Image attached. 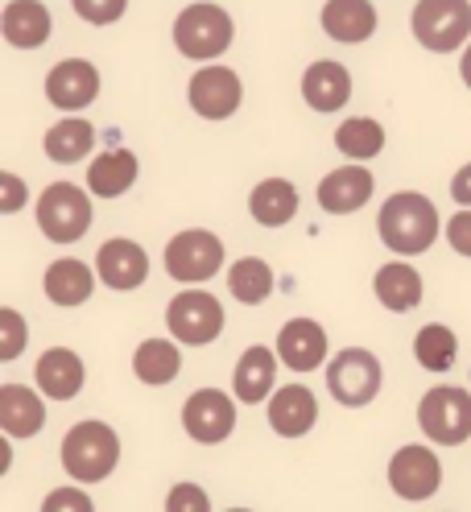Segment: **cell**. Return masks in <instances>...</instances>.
I'll return each instance as SVG.
<instances>
[{"mask_svg":"<svg viewBox=\"0 0 471 512\" xmlns=\"http://www.w3.org/2000/svg\"><path fill=\"white\" fill-rule=\"evenodd\" d=\"M376 232H381L385 248L401 256H418L438 240V211L418 190H401L376 215Z\"/></svg>","mask_w":471,"mask_h":512,"instance_id":"obj_1","label":"cell"},{"mask_svg":"<svg viewBox=\"0 0 471 512\" xmlns=\"http://www.w3.org/2000/svg\"><path fill=\"white\" fill-rule=\"evenodd\" d=\"M120 463V438L104 422H79L62 438V467L79 484H100Z\"/></svg>","mask_w":471,"mask_h":512,"instance_id":"obj_2","label":"cell"},{"mask_svg":"<svg viewBox=\"0 0 471 512\" xmlns=\"http://www.w3.org/2000/svg\"><path fill=\"white\" fill-rule=\"evenodd\" d=\"M236 38L232 13L224 5H211V0H199V5H186L174 21V46L182 58L195 62H211L219 58Z\"/></svg>","mask_w":471,"mask_h":512,"instance_id":"obj_3","label":"cell"},{"mask_svg":"<svg viewBox=\"0 0 471 512\" xmlns=\"http://www.w3.org/2000/svg\"><path fill=\"white\" fill-rule=\"evenodd\" d=\"M38 228L54 244H75L91 228V199L75 182H50L38 199Z\"/></svg>","mask_w":471,"mask_h":512,"instance_id":"obj_4","label":"cell"},{"mask_svg":"<svg viewBox=\"0 0 471 512\" xmlns=\"http://www.w3.org/2000/svg\"><path fill=\"white\" fill-rule=\"evenodd\" d=\"M410 25L426 50L451 54L471 38V0H418Z\"/></svg>","mask_w":471,"mask_h":512,"instance_id":"obj_5","label":"cell"},{"mask_svg":"<svg viewBox=\"0 0 471 512\" xmlns=\"http://www.w3.org/2000/svg\"><path fill=\"white\" fill-rule=\"evenodd\" d=\"M418 426L438 446H459L471 438V393L455 384H438L418 401Z\"/></svg>","mask_w":471,"mask_h":512,"instance_id":"obj_6","label":"cell"},{"mask_svg":"<svg viewBox=\"0 0 471 512\" xmlns=\"http://www.w3.org/2000/svg\"><path fill=\"white\" fill-rule=\"evenodd\" d=\"M166 327L178 343L186 347H207L219 339V331H224V306H219L215 294L207 290H182L170 306H166Z\"/></svg>","mask_w":471,"mask_h":512,"instance_id":"obj_7","label":"cell"},{"mask_svg":"<svg viewBox=\"0 0 471 512\" xmlns=\"http://www.w3.org/2000/svg\"><path fill=\"white\" fill-rule=\"evenodd\" d=\"M327 389L339 405L364 409L381 393V360H376L368 347H343L327 368Z\"/></svg>","mask_w":471,"mask_h":512,"instance_id":"obj_8","label":"cell"},{"mask_svg":"<svg viewBox=\"0 0 471 512\" xmlns=\"http://www.w3.org/2000/svg\"><path fill=\"white\" fill-rule=\"evenodd\" d=\"M219 269H224V244H219L215 232L186 228L166 244V273L182 285L211 281Z\"/></svg>","mask_w":471,"mask_h":512,"instance_id":"obj_9","label":"cell"},{"mask_svg":"<svg viewBox=\"0 0 471 512\" xmlns=\"http://www.w3.org/2000/svg\"><path fill=\"white\" fill-rule=\"evenodd\" d=\"M389 488L401 500H430L438 488H443V463L430 446H401V451L389 459Z\"/></svg>","mask_w":471,"mask_h":512,"instance_id":"obj_10","label":"cell"},{"mask_svg":"<svg viewBox=\"0 0 471 512\" xmlns=\"http://www.w3.org/2000/svg\"><path fill=\"white\" fill-rule=\"evenodd\" d=\"M182 430L186 438H195L203 446H215L224 442L232 430H236V405L224 389H199L186 397L182 405Z\"/></svg>","mask_w":471,"mask_h":512,"instance_id":"obj_11","label":"cell"},{"mask_svg":"<svg viewBox=\"0 0 471 512\" xmlns=\"http://www.w3.org/2000/svg\"><path fill=\"white\" fill-rule=\"evenodd\" d=\"M186 100H191V108L203 116V120H228L240 100H244V83L232 67H203L195 71L191 87H186Z\"/></svg>","mask_w":471,"mask_h":512,"instance_id":"obj_12","label":"cell"},{"mask_svg":"<svg viewBox=\"0 0 471 512\" xmlns=\"http://www.w3.org/2000/svg\"><path fill=\"white\" fill-rule=\"evenodd\" d=\"M100 95V71L87 58H62L46 75V100L58 112H79L87 104H96Z\"/></svg>","mask_w":471,"mask_h":512,"instance_id":"obj_13","label":"cell"},{"mask_svg":"<svg viewBox=\"0 0 471 512\" xmlns=\"http://www.w3.org/2000/svg\"><path fill=\"white\" fill-rule=\"evenodd\" d=\"M96 273H100V281L108 285V290H120V294L137 290V285H145V277H149V256H145V248L137 240L116 236V240L100 244Z\"/></svg>","mask_w":471,"mask_h":512,"instance_id":"obj_14","label":"cell"},{"mask_svg":"<svg viewBox=\"0 0 471 512\" xmlns=\"http://www.w3.org/2000/svg\"><path fill=\"white\" fill-rule=\"evenodd\" d=\"M277 356L294 372H314L327 364V331L314 318H294L277 335Z\"/></svg>","mask_w":471,"mask_h":512,"instance_id":"obj_15","label":"cell"},{"mask_svg":"<svg viewBox=\"0 0 471 512\" xmlns=\"http://www.w3.org/2000/svg\"><path fill=\"white\" fill-rule=\"evenodd\" d=\"M302 100L314 112H339L343 104L352 100V75H348V67H343V62H331V58L310 62L306 75H302Z\"/></svg>","mask_w":471,"mask_h":512,"instance_id":"obj_16","label":"cell"},{"mask_svg":"<svg viewBox=\"0 0 471 512\" xmlns=\"http://www.w3.org/2000/svg\"><path fill=\"white\" fill-rule=\"evenodd\" d=\"M319 422V401L306 384H286L269 397V426L281 438H302L310 434V426Z\"/></svg>","mask_w":471,"mask_h":512,"instance_id":"obj_17","label":"cell"},{"mask_svg":"<svg viewBox=\"0 0 471 512\" xmlns=\"http://www.w3.org/2000/svg\"><path fill=\"white\" fill-rule=\"evenodd\" d=\"M0 34L17 50H38L50 42V9L42 0H9L0 13Z\"/></svg>","mask_w":471,"mask_h":512,"instance_id":"obj_18","label":"cell"},{"mask_svg":"<svg viewBox=\"0 0 471 512\" xmlns=\"http://www.w3.org/2000/svg\"><path fill=\"white\" fill-rule=\"evenodd\" d=\"M372 174L364 166H343V170H331L323 182H319V207L327 215H352L360 211L368 199H372Z\"/></svg>","mask_w":471,"mask_h":512,"instance_id":"obj_19","label":"cell"},{"mask_svg":"<svg viewBox=\"0 0 471 512\" xmlns=\"http://www.w3.org/2000/svg\"><path fill=\"white\" fill-rule=\"evenodd\" d=\"M319 21L327 29V38L356 46L376 34V5L372 0H327Z\"/></svg>","mask_w":471,"mask_h":512,"instance_id":"obj_20","label":"cell"},{"mask_svg":"<svg viewBox=\"0 0 471 512\" xmlns=\"http://www.w3.org/2000/svg\"><path fill=\"white\" fill-rule=\"evenodd\" d=\"M46 426V405L25 384H5L0 389V430L9 438H34Z\"/></svg>","mask_w":471,"mask_h":512,"instance_id":"obj_21","label":"cell"},{"mask_svg":"<svg viewBox=\"0 0 471 512\" xmlns=\"http://www.w3.org/2000/svg\"><path fill=\"white\" fill-rule=\"evenodd\" d=\"M34 376H38V389L50 401H71L83 389V360L71 347H50V351H42Z\"/></svg>","mask_w":471,"mask_h":512,"instance_id":"obj_22","label":"cell"},{"mask_svg":"<svg viewBox=\"0 0 471 512\" xmlns=\"http://www.w3.org/2000/svg\"><path fill=\"white\" fill-rule=\"evenodd\" d=\"M42 290L54 306H83L91 298V290H96V273H91V265L75 261V256H62V261H54L42 277Z\"/></svg>","mask_w":471,"mask_h":512,"instance_id":"obj_23","label":"cell"},{"mask_svg":"<svg viewBox=\"0 0 471 512\" xmlns=\"http://www.w3.org/2000/svg\"><path fill=\"white\" fill-rule=\"evenodd\" d=\"M277 360L269 347H248L240 364H236V376H232V389H236V401L244 405H261L269 393H273V380H277Z\"/></svg>","mask_w":471,"mask_h":512,"instance_id":"obj_24","label":"cell"},{"mask_svg":"<svg viewBox=\"0 0 471 512\" xmlns=\"http://www.w3.org/2000/svg\"><path fill=\"white\" fill-rule=\"evenodd\" d=\"M137 174H141V166L129 149H104L87 170V190L96 199H120L124 190L137 182Z\"/></svg>","mask_w":471,"mask_h":512,"instance_id":"obj_25","label":"cell"},{"mask_svg":"<svg viewBox=\"0 0 471 512\" xmlns=\"http://www.w3.org/2000/svg\"><path fill=\"white\" fill-rule=\"evenodd\" d=\"M248 211H253L261 228H286L298 215V186L286 178H265L253 186V195H248Z\"/></svg>","mask_w":471,"mask_h":512,"instance_id":"obj_26","label":"cell"},{"mask_svg":"<svg viewBox=\"0 0 471 512\" xmlns=\"http://www.w3.org/2000/svg\"><path fill=\"white\" fill-rule=\"evenodd\" d=\"M372 290H376V298H381L385 310L405 314V310H414L422 302V273L414 265H405V261H389V265L376 269Z\"/></svg>","mask_w":471,"mask_h":512,"instance_id":"obj_27","label":"cell"},{"mask_svg":"<svg viewBox=\"0 0 471 512\" xmlns=\"http://www.w3.org/2000/svg\"><path fill=\"white\" fill-rule=\"evenodd\" d=\"M42 149H46L50 162H58V166H75V162H83L91 149H96V124L83 120V116L58 120L50 133H46Z\"/></svg>","mask_w":471,"mask_h":512,"instance_id":"obj_28","label":"cell"},{"mask_svg":"<svg viewBox=\"0 0 471 512\" xmlns=\"http://www.w3.org/2000/svg\"><path fill=\"white\" fill-rule=\"evenodd\" d=\"M335 149L343 157H352V162H368V157H376L385 149V128L381 120H372V116H352V120H343L335 128Z\"/></svg>","mask_w":471,"mask_h":512,"instance_id":"obj_29","label":"cell"},{"mask_svg":"<svg viewBox=\"0 0 471 512\" xmlns=\"http://www.w3.org/2000/svg\"><path fill=\"white\" fill-rule=\"evenodd\" d=\"M182 368V351L170 339H145L133 356V372L141 384H170Z\"/></svg>","mask_w":471,"mask_h":512,"instance_id":"obj_30","label":"cell"},{"mask_svg":"<svg viewBox=\"0 0 471 512\" xmlns=\"http://www.w3.org/2000/svg\"><path fill=\"white\" fill-rule=\"evenodd\" d=\"M228 290L236 302L257 306L273 294V269L261 261V256H240V261L228 269Z\"/></svg>","mask_w":471,"mask_h":512,"instance_id":"obj_31","label":"cell"},{"mask_svg":"<svg viewBox=\"0 0 471 512\" xmlns=\"http://www.w3.org/2000/svg\"><path fill=\"white\" fill-rule=\"evenodd\" d=\"M414 356H418V364L426 372H447L455 364V356H459V339L443 323H426L418 331V339H414Z\"/></svg>","mask_w":471,"mask_h":512,"instance_id":"obj_32","label":"cell"},{"mask_svg":"<svg viewBox=\"0 0 471 512\" xmlns=\"http://www.w3.org/2000/svg\"><path fill=\"white\" fill-rule=\"evenodd\" d=\"M21 347H25V318L13 306H5V310H0V360H5V364L17 360Z\"/></svg>","mask_w":471,"mask_h":512,"instance_id":"obj_33","label":"cell"},{"mask_svg":"<svg viewBox=\"0 0 471 512\" xmlns=\"http://www.w3.org/2000/svg\"><path fill=\"white\" fill-rule=\"evenodd\" d=\"M75 13L91 25H112L124 17V9H129V0H71Z\"/></svg>","mask_w":471,"mask_h":512,"instance_id":"obj_34","label":"cell"},{"mask_svg":"<svg viewBox=\"0 0 471 512\" xmlns=\"http://www.w3.org/2000/svg\"><path fill=\"white\" fill-rule=\"evenodd\" d=\"M166 512H211V500L199 484H174L166 496Z\"/></svg>","mask_w":471,"mask_h":512,"instance_id":"obj_35","label":"cell"},{"mask_svg":"<svg viewBox=\"0 0 471 512\" xmlns=\"http://www.w3.org/2000/svg\"><path fill=\"white\" fill-rule=\"evenodd\" d=\"M42 512H96V504L83 488H54L42 500Z\"/></svg>","mask_w":471,"mask_h":512,"instance_id":"obj_36","label":"cell"},{"mask_svg":"<svg viewBox=\"0 0 471 512\" xmlns=\"http://www.w3.org/2000/svg\"><path fill=\"white\" fill-rule=\"evenodd\" d=\"M25 199H29V190H25V182L17 178V174H0V211L5 215H17L21 207H25Z\"/></svg>","mask_w":471,"mask_h":512,"instance_id":"obj_37","label":"cell"},{"mask_svg":"<svg viewBox=\"0 0 471 512\" xmlns=\"http://www.w3.org/2000/svg\"><path fill=\"white\" fill-rule=\"evenodd\" d=\"M447 240H451V248L459 256H471V207H459V215H451Z\"/></svg>","mask_w":471,"mask_h":512,"instance_id":"obj_38","label":"cell"},{"mask_svg":"<svg viewBox=\"0 0 471 512\" xmlns=\"http://www.w3.org/2000/svg\"><path fill=\"white\" fill-rule=\"evenodd\" d=\"M451 199H455L459 207H471V162L451 178Z\"/></svg>","mask_w":471,"mask_h":512,"instance_id":"obj_39","label":"cell"},{"mask_svg":"<svg viewBox=\"0 0 471 512\" xmlns=\"http://www.w3.org/2000/svg\"><path fill=\"white\" fill-rule=\"evenodd\" d=\"M459 75H463V83L471 87V46L463 50V62H459Z\"/></svg>","mask_w":471,"mask_h":512,"instance_id":"obj_40","label":"cell"},{"mask_svg":"<svg viewBox=\"0 0 471 512\" xmlns=\"http://www.w3.org/2000/svg\"><path fill=\"white\" fill-rule=\"evenodd\" d=\"M228 512H248V508H228Z\"/></svg>","mask_w":471,"mask_h":512,"instance_id":"obj_41","label":"cell"}]
</instances>
